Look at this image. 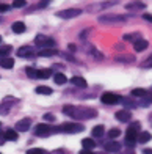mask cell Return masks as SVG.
I'll return each mask as SVG.
<instances>
[{"label": "cell", "instance_id": "1", "mask_svg": "<svg viewBox=\"0 0 152 154\" xmlns=\"http://www.w3.org/2000/svg\"><path fill=\"white\" fill-rule=\"evenodd\" d=\"M63 113L71 116L72 120L85 121V120H93V118L97 116V110L91 107H85V106H64Z\"/></svg>", "mask_w": 152, "mask_h": 154}, {"label": "cell", "instance_id": "2", "mask_svg": "<svg viewBox=\"0 0 152 154\" xmlns=\"http://www.w3.org/2000/svg\"><path fill=\"white\" fill-rule=\"evenodd\" d=\"M99 24L103 25H122L127 22V16H119V14H103L99 19Z\"/></svg>", "mask_w": 152, "mask_h": 154}, {"label": "cell", "instance_id": "3", "mask_svg": "<svg viewBox=\"0 0 152 154\" xmlns=\"http://www.w3.org/2000/svg\"><path fill=\"white\" fill-rule=\"evenodd\" d=\"M83 131H85V126L80 123H63L53 129V132H64V134H77V132H83Z\"/></svg>", "mask_w": 152, "mask_h": 154}, {"label": "cell", "instance_id": "4", "mask_svg": "<svg viewBox=\"0 0 152 154\" xmlns=\"http://www.w3.org/2000/svg\"><path fill=\"white\" fill-rule=\"evenodd\" d=\"M138 134H140V123L135 121V123H132V126L126 132V145L133 146L138 142Z\"/></svg>", "mask_w": 152, "mask_h": 154}, {"label": "cell", "instance_id": "5", "mask_svg": "<svg viewBox=\"0 0 152 154\" xmlns=\"http://www.w3.org/2000/svg\"><path fill=\"white\" fill-rule=\"evenodd\" d=\"M118 3V0H113V2H97V3H93V5H88L86 6V13H100L107 8H112Z\"/></svg>", "mask_w": 152, "mask_h": 154}, {"label": "cell", "instance_id": "6", "mask_svg": "<svg viewBox=\"0 0 152 154\" xmlns=\"http://www.w3.org/2000/svg\"><path fill=\"white\" fill-rule=\"evenodd\" d=\"M17 104V99L16 97H13V96H6L5 99H3V102L0 104V115H8L10 112H11V109L14 107Z\"/></svg>", "mask_w": 152, "mask_h": 154}, {"label": "cell", "instance_id": "7", "mask_svg": "<svg viewBox=\"0 0 152 154\" xmlns=\"http://www.w3.org/2000/svg\"><path fill=\"white\" fill-rule=\"evenodd\" d=\"M53 134V128L46 123H39L36 128H34V135L36 137H49Z\"/></svg>", "mask_w": 152, "mask_h": 154}, {"label": "cell", "instance_id": "8", "mask_svg": "<svg viewBox=\"0 0 152 154\" xmlns=\"http://www.w3.org/2000/svg\"><path fill=\"white\" fill-rule=\"evenodd\" d=\"M34 44L38 47H55V39L53 38H49V36H44V35H38L34 38Z\"/></svg>", "mask_w": 152, "mask_h": 154}, {"label": "cell", "instance_id": "9", "mask_svg": "<svg viewBox=\"0 0 152 154\" xmlns=\"http://www.w3.org/2000/svg\"><path fill=\"white\" fill-rule=\"evenodd\" d=\"M100 101H102V104H107V106H113V104H118V102L121 101V97L116 94V93L105 91V93L100 96Z\"/></svg>", "mask_w": 152, "mask_h": 154}, {"label": "cell", "instance_id": "10", "mask_svg": "<svg viewBox=\"0 0 152 154\" xmlns=\"http://www.w3.org/2000/svg\"><path fill=\"white\" fill-rule=\"evenodd\" d=\"M80 14H82V10L79 8H69V10H63L57 13V16L61 19H74V17H79Z\"/></svg>", "mask_w": 152, "mask_h": 154}, {"label": "cell", "instance_id": "11", "mask_svg": "<svg viewBox=\"0 0 152 154\" xmlns=\"http://www.w3.org/2000/svg\"><path fill=\"white\" fill-rule=\"evenodd\" d=\"M31 128V120L30 118H22L16 123V131L17 132H27Z\"/></svg>", "mask_w": 152, "mask_h": 154}, {"label": "cell", "instance_id": "12", "mask_svg": "<svg viewBox=\"0 0 152 154\" xmlns=\"http://www.w3.org/2000/svg\"><path fill=\"white\" fill-rule=\"evenodd\" d=\"M146 8V5H144L141 0H135V2H130L126 5V10L127 11H141Z\"/></svg>", "mask_w": 152, "mask_h": 154}, {"label": "cell", "instance_id": "13", "mask_svg": "<svg viewBox=\"0 0 152 154\" xmlns=\"http://www.w3.org/2000/svg\"><path fill=\"white\" fill-rule=\"evenodd\" d=\"M33 55H34V51H33V47H30V46H22L17 51V57H20V58L33 57Z\"/></svg>", "mask_w": 152, "mask_h": 154}, {"label": "cell", "instance_id": "14", "mask_svg": "<svg viewBox=\"0 0 152 154\" xmlns=\"http://www.w3.org/2000/svg\"><path fill=\"white\" fill-rule=\"evenodd\" d=\"M116 120L121 121V123H127L130 121V118H132V113H130L129 110H119V112H116Z\"/></svg>", "mask_w": 152, "mask_h": 154}, {"label": "cell", "instance_id": "15", "mask_svg": "<svg viewBox=\"0 0 152 154\" xmlns=\"http://www.w3.org/2000/svg\"><path fill=\"white\" fill-rule=\"evenodd\" d=\"M36 54L39 57H53V55H58L60 52L53 47H44V49H41V51H38Z\"/></svg>", "mask_w": 152, "mask_h": 154}, {"label": "cell", "instance_id": "16", "mask_svg": "<svg viewBox=\"0 0 152 154\" xmlns=\"http://www.w3.org/2000/svg\"><path fill=\"white\" fill-rule=\"evenodd\" d=\"M105 151H108V152H118V151H121V143H118L116 140L107 142L105 143Z\"/></svg>", "mask_w": 152, "mask_h": 154}, {"label": "cell", "instance_id": "17", "mask_svg": "<svg viewBox=\"0 0 152 154\" xmlns=\"http://www.w3.org/2000/svg\"><path fill=\"white\" fill-rule=\"evenodd\" d=\"M71 83H72L74 87H77V88H86V87H88L86 80L83 79V77H80V75L72 77V79H71Z\"/></svg>", "mask_w": 152, "mask_h": 154}, {"label": "cell", "instance_id": "18", "mask_svg": "<svg viewBox=\"0 0 152 154\" xmlns=\"http://www.w3.org/2000/svg\"><path fill=\"white\" fill-rule=\"evenodd\" d=\"M148 46H149V43H148L146 39H143V38H138L135 43H133V49H135L136 52H143Z\"/></svg>", "mask_w": 152, "mask_h": 154}, {"label": "cell", "instance_id": "19", "mask_svg": "<svg viewBox=\"0 0 152 154\" xmlns=\"http://www.w3.org/2000/svg\"><path fill=\"white\" fill-rule=\"evenodd\" d=\"M115 61H116V63H133V61H135V57H133V55H129V54L116 55Z\"/></svg>", "mask_w": 152, "mask_h": 154}, {"label": "cell", "instance_id": "20", "mask_svg": "<svg viewBox=\"0 0 152 154\" xmlns=\"http://www.w3.org/2000/svg\"><path fill=\"white\" fill-rule=\"evenodd\" d=\"M5 138L10 140V142H17V138H19L17 131L16 129H6L5 131Z\"/></svg>", "mask_w": 152, "mask_h": 154}, {"label": "cell", "instance_id": "21", "mask_svg": "<svg viewBox=\"0 0 152 154\" xmlns=\"http://www.w3.org/2000/svg\"><path fill=\"white\" fill-rule=\"evenodd\" d=\"M50 75H53V71L50 68H43L38 69V79H49Z\"/></svg>", "mask_w": 152, "mask_h": 154}, {"label": "cell", "instance_id": "22", "mask_svg": "<svg viewBox=\"0 0 152 154\" xmlns=\"http://www.w3.org/2000/svg\"><path fill=\"white\" fill-rule=\"evenodd\" d=\"M103 134H105V128H103L102 124H99V126H96V128L91 131V135L94 137V138H99V137H103Z\"/></svg>", "mask_w": 152, "mask_h": 154}, {"label": "cell", "instance_id": "23", "mask_svg": "<svg viewBox=\"0 0 152 154\" xmlns=\"http://www.w3.org/2000/svg\"><path fill=\"white\" fill-rule=\"evenodd\" d=\"M151 138H152V135H151V132H140L138 134V143H148V142H151Z\"/></svg>", "mask_w": 152, "mask_h": 154}, {"label": "cell", "instance_id": "24", "mask_svg": "<svg viewBox=\"0 0 152 154\" xmlns=\"http://www.w3.org/2000/svg\"><path fill=\"white\" fill-rule=\"evenodd\" d=\"M82 146H83V149H94L96 148V142L93 138H83L82 140Z\"/></svg>", "mask_w": 152, "mask_h": 154}, {"label": "cell", "instance_id": "25", "mask_svg": "<svg viewBox=\"0 0 152 154\" xmlns=\"http://www.w3.org/2000/svg\"><path fill=\"white\" fill-rule=\"evenodd\" d=\"M0 66L5 68V69H11L13 66H14V60L13 58H8V57H5L0 60Z\"/></svg>", "mask_w": 152, "mask_h": 154}, {"label": "cell", "instance_id": "26", "mask_svg": "<svg viewBox=\"0 0 152 154\" xmlns=\"http://www.w3.org/2000/svg\"><path fill=\"white\" fill-rule=\"evenodd\" d=\"M11 29H13V32H14V33H17V35H19V33H24V32L27 30V27H25V24H24V22H14Z\"/></svg>", "mask_w": 152, "mask_h": 154}, {"label": "cell", "instance_id": "27", "mask_svg": "<svg viewBox=\"0 0 152 154\" xmlns=\"http://www.w3.org/2000/svg\"><path fill=\"white\" fill-rule=\"evenodd\" d=\"M53 80H55V83H57V85H63V83H66V82H67L66 75H64L63 72H57V74H53Z\"/></svg>", "mask_w": 152, "mask_h": 154}, {"label": "cell", "instance_id": "28", "mask_svg": "<svg viewBox=\"0 0 152 154\" xmlns=\"http://www.w3.org/2000/svg\"><path fill=\"white\" fill-rule=\"evenodd\" d=\"M38 94H44V96H50L52 94V91L53 90L52 88H49V87H46V85H41V87H38L36 90H34Z\"/></svg>", "mask_w": 152, "mask_h": 154}, {"label": "cell", "instance_id": "29", "mask_svg": "<svg viewBox=\"0 0 152 154\" xmlns=\"http://www.w3.org/2000/svg\"><path fill=\"white\" fill-rule=\"evenodd\" d=\"M124 107H127V109H133V107H136V104L132 101V99H129V97H121V101H119Z\"/></svg>", "mask_w": 152, "mask_h": 154}, {"label": "cell", "instance_id": "30", "mask_svg": "<svg viewBox=\"0 0 152 154\" xmlns=\"http://www.w3.org/2000/svg\"><path fill=\"white\" fill-rule=\"evenodd\" d=\"M11 51H13L11 46H2V47H0V58H5Z\"/></svg>", "mask_w": 152, "mask_h": 154}, {"label": "cell", "instance_id": "31", "mask_svg": "<svg viewBox=\"0 0 152 154\" xmlns=\"http://www.w3.org/2000/svg\"><path fill=\"white\" fill-rule=\"evenodd\" d=\"M25 74L28 75L30 79H38V69H34V68H27Z\"/></svg>", "mask_w": 152, "mask_h": 154}, {"label": "cell", "instance_id": "32", "mask_svg": "<svg viewBox=\"0 0 152 154\" xmlns=\"http://www.w3.org/2000/svg\"><path fill=\"white\" fill-rule=\"evenodd\" d=\"M132 96L143 97V96H148V93H146V90H143V88H135V90H132Z\"/></svg>", "mask_w": 152, "mask_h": 154}, {"label": "cell", "instance_id": "33", "mask_svg": "<svg viewBox=\"0 0 152 154\" xmlns=\"http://www.w3.org/2000/svg\"><path fill=\"white\" fill-rule=\"evenodd\" d=\"M135 36H140V35H138V33H127V35H124V36H122V39L124 41H126V43H127V41H133V43H135Z\"/></svg>", "mask_w": 152, "mask_h": 154}, {"label": "cell", "instance_id": "34", "mask_svg": "<svg viewBox=\"0 0 152 154\" xmlns=\"http://www.w3.org/2000/svg\"><path fill=\"white\" fill-rule=\"evenodd\" d=\"M27 154H47V151L43 149V148H33V149L27 151Z\"/></svg>", "mask_w": 152, "mask_h": 154}, {"label": "cell", "instance_id": "35", "mask_svg": "<svg viewBox=\"0 0 152 154\" xmlns=\"http://www.w3.org/2000/svg\"><path fill=\"white\" fill-rule=\"evenodd\" d=\"M119 135H121V131L119 129H112V131L108 132V137L110 138H118Z\"/></svg>", "mask_w": 152, "mask_h": 154}, {"label": "cell", "instance_id": "36", "mask_svg": "<svg viewBox=\"0 0 152 154\" xmlns=\"http://www.w3.org/2000/svg\"><path fill=\"white\" fill-rule=\"evenodd\" d=\"M25 5H27L25 0H14V2H13V6H14V8H24Z\"/></svg>", "mask_w": 152, "mask_h": 154}, {"label": "cell", "instance_id": "37", "mask_svg": "<svg viewBox=\"0 0 152 154\" xmlns=\"http://www.w3.org/2000/svg\"><path fill=\"white\" fill-rule=\"evenodd\" d=\"M58 55H61V57H63L64 60H67V61H72V63H75V61H77V60H75V58L72 57V55H69V54H66V52H60Z\"/></svg>", "mask_w": 152, "mask_h": 154}, {"label": "cell", "instance_id": "38", "mask_svg": "<svg viewBox=\"0 0 152 154\" xmlns=\"http://www.w3.org/2000/svg\"><path fill=\"white\" fill-rule=\"evenodd\" d=\"M143 68H146V69H149V68H152V55L143 63Z\"/></svg>", "mask_w": 152, "mask_h": 154}, {"label": "cell", "instance_id": "39", "mask_svg": "<svg viewBox=\"0 0 152 154\" xmlns=\"http://www.w3.org/2000/svg\"><path fill=\"white\" fill-rule=\"evenodd\" d=\"M44 120H46V121H55V115H52V113H46V115H44Z\"/></svg>", "mask_w": 152, "mask_h": 154}, {"label": "cell", "instance_id": "40", "mask_svg": "<svg viewBox=\"0 0 152 154\" xmlns=\"http://www.w3.org/2000/svg\"><path fill=\"white\" fill-rule=\"evenodd\" d=\"M8 10H10V6L6 3H0V13H6Z\"/></svg>", "mask_w": 152, "mask_h": 154}, {"label": "cell", "instance_id": "41", "mask_svg": "<svg viewBox=\"0 0 152 154\" xmlns=\"http://www.w3.org/2000/svg\"><path fill=\"white\" fill-rule=\"evenodd\" d=\"M50 154H66V151H64V149H55V151H52Z\"/></svg>", "mask_w": 152, "mask_h": 154}, {"label": "cell", "instance_id": "42", "mask_svg": "<svg viewBox=\"0 0 152 154\" xmlns=\"http://www.w3.org/2000/svg\"><path fill=\"white\" fill-rule=\"evenodd\" d=\"M143 17L146 19V20H149V22H152V16H151V14H148V13H144V14H143Z\"/></svg>", "mask_w": 152, "mask_h": 154}, {"label": "cell", "instance_id": "43", "mask_svg": "<svg viewBox=\"0 0 152 154\" xmlns=\"http://www.w3.org/2000/svg\"><path fill=\"white\" fill-rule=\"evenodd\" d=\"M79 154H94V152H93L91 149H83V151H80Z\"/></svg>", "mask_w": 152, "mask_h": 154}, {"label": "cell", "instance_id": "44", "mask_svg": "<svg viewBox=\"0 0 152 154\" xmlns=\"http://www.w3.org/2000/svg\"><path fill=\"white\" fill-rule=\"evenodd\" d=\"M2 138H5V134H3V132H2V131H0V145H2V143H3V140H2Z\"/></svg>", "mask_w": 152, "mask_h": 154}, {"label": "cell", "instance_id": "45", "mask_svg": "<svg viewBox=\"0 0 152 154\" xmlns=\"http://www.w3.org/2000/svg\"><path fill=\"white\" fill-rule=\"evenodd\" d=\"M69 49H71V52H75V49H77V47H75V44H69Z\"/></svg>", "mask_w": 152, "mask_h": 154}, {"label": "cell", "instance_id": "46", "mask_svg": "<svg viewBox=\"0 0 152 154\" xmlns=\"http://www.w3.org/2000/svg\"><path fill=\"white\" fill-rule=\"evenodd\" d=\"M143 152H144V154H152V149H144Z\"/></svg>", "mask_w": 152, "mask_h": 154}, {"label": "cell", "instance_id": "47", "mask_svg": "<svg viewBox=\"0 0 152 154\" xmlns=\"http://www.w3.org/2000/svg\"><path fill=\"white\" fill-rule=\"evenodd\" d=\"M146 101H149V102H152V94H151V96H148V99H146Z\"/></svg>", "mask_w": 152, "mask_h": 154}, {"label": "cell", "instance_id": "48", "mask_svg": "<svg viewBox=\"0 0 152 154\" xmlns=\"http://www.w3.org/2000/svg\"><path fill=\"white\" fill-rule=\"evenodd\" d=\"M0 43H2V36H0Z\"/></svg>", "mask_w": 152, "mask_h": 154}, {"label": "cell", "instance_id": "49", "mask_svg": "<svg viewBox=\"0 0 152 154\" xmlns=\"http://www.w3.org/2000/svg\"><path fill=\"white\" fill-rule=\"evenodd\" d=\"M0 126H2V124H0Z\"/></svg>", "mask_w": 152, "mask_h": 154}, {"label": "cell", "instance_id": "50", "mask_svg": "<svg viewBox=\"0 0 152 154\" xmlns=\"http://www.w3.org/2000/svg\"><path fill=\"white\" fill-rule=\"evenodd\" d=\"M0 154H2V152H0Z\"/></svg>", "mask_w": 152, "mask_h": 154}]
</instances>
